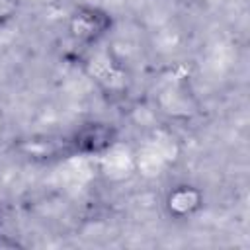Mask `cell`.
Masks as SVG:
<instances>
[{
  "instance_id": "obj_1",
  "label": "cell",
  "mask_w": 250,
  "mask_h": 250,
  "mask_svg": "<svg viewBox=\"0 0 250 250\" xmlns=\"http://www.w3.org/2000/svg\"><path fill=\"white\" fill-rule=\"evenodd\" d=\"M111 16L98 6H78L68 16V35L82 45H94L111 29Z\"/></svg>"
},
{
  "instance_id": "obj_2",
  "label": "cell",
  "mask_w": 250,
  "mask_h": 250,
  "mask_svg": "<svg viewBox=\"0 0 250 250\" xmlns=\"http://www.w3.org/2000/svg\"><path fill=\"white\" fill-rule=\"evenodd\" d=\"M164 207L172 219H189L203 207V191L191 184H178L166 193Z\"/></svg>"
},
{
  "instance_id": "obj_3",
  "label": "cell",
  "mask_w": 250,
  "mask_h": 250,
  "mask_svg": "<svg viewBox=\"0 0 250 250\" xmlns=\"http://www.w3.org/2000/svg\"><path fill=\"white\" fill-rule=\"evenodd\" d=\"M72 143L80 152H104L115 143V129L107 123H88L76 131Z\"/></svg>"
},
{
  "instance_id": "obj_4",
  "label": "cell",
  "mask_w": 250,
  "mask_h": 250,
  "mask_svg": "<svg viewBox=\"0 0 250 250\" xmlns=\"http://www.w3.org/2000/svg\"><path fill=\"white\" fill-rule=\"evenodd\" d=\"M20 8V0H0V25L8 23Z\"/></svg>"
},
{
  "instance_id": "obj_5",
  "label": "cell",
  "mask_w": 250,
  "mask_h": 250,
  "mask_svg": "<svg viewBox=\"0 0 250 250\" xmlns=\"http://www.w3.org/2000/svg\"><path fill=\"white\" fill-rule=\"evenodd\" d=\"M4 129H6V117H4V113L0 109V137L4 135Z\"/></svg>"
}]
</instances>
